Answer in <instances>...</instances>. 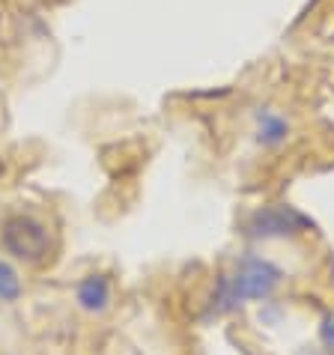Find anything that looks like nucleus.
<instances>
[{"label":"nucleus","mask_w":334,"mask_h":355,"mask_svg":"<svg viewBox=\"0 0 334 355\" xmlns=\"http://www.w3.org/2000/svg\"><path fill=\"white\" fill-rule=\"evenodd\" d=\"M0 245L15 260L33 263V266L42 263L48 257V251H51L45 224L30 218V215H12V218H6L3 227H0Z\"/></svg>","instance_id":"nucleus-2"},{"label":"nucleus","mask_w":334,"mask_h":355,"mask_svg":"<svg viewBox=\"0 0 334 355\" xmlns=\"http://www.w3.org/2000/svg\"><path fill=\"white\" fill-rule=\"evenodd\" d=\"M319 340H322V347H326L328 352H334V313H331V317H326V322H322Z\"/></svg>","instance_id":"nucleus-7"},{"label":"nucleus","mask_w":334,"mask_h":355,"mask_svg":"<svg viewBox=\"0 0 334 355\" xmlns=\"http://www.w3.org/2000/svg\"><path fill=\"white\" fill-rule=\"evenodd\" d=\"M78 304L90 313H102L111 302V284H107L105 275H87V278L78 284Z\"/></svg>","instance_id":"nucleus-5"},{"label":"nucleus","mask_w":334,"mask_h":355,"mask_svg":"<svg viewBox=\"0 0 334 355\" xmlns=\"http://www.w3.org/2000/svg\"><path fill=\"white\" fill-rule=\"evenodd\" d=\"M245 227L254 239H283V236L304 233L310 227V218L292 206H263L251 215Z\"/></svg>","instance_id":"nucleus-3"},{"label":"nucleus","mask_w":334,"mask_h":355,"mask_svg":"<svg viewBox=\"0 0 334 355\" xmlns=\"http://www.w3.org/2000/svg\"><path fill=\"white\" fill-rule=\"evenodd\" d=\"M254 123H257V144L269 146V150H274V146H281V144H287L290 123L283 120L278 111H272V107H260V111L254 114Z\"/></svg>","instance_id":"nucleus-4"},{"label":"nucleus","mask_w":334,"mask_h":355,"mask_svg":"<svg viewBox=\"0 0 334 355\" xmlns=\"http://www.w3.org/2000/svg\"><path fill=\"white\" fill-rule=\"evenodd\" d=\"M278 284H281L278 266H272L269 260H260V257H245L242 263H236L233 272H227L218 281L215 299H212V311L230 313L245 302L269 299Z\"/></svg>","instance_id":"nucleus-1"},{"label":"nucleus","mask_w":334,"mask_h":355,"mask_svg":"<svg viewBox=\"0 0 334 355\" xmlns=\"http://www.w3.org/2000/svg\"><path fill=\"white\" fill-rule=\"evenodd\" d=\"M21 293H24V287H21L18 272L6 260H0V302H18Z\"/></svg>","instance_id":"nucleus-6"}]
</instances>
